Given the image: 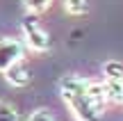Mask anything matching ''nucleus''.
Wrapping results in <instances>:
<instances>
[{
    "instance_id": "nucleus-1",
    "label": "nucleus",
    "mask_w": 123,
    "mask_h": 121,
    "mask_svg": "<svg viewBox=\"0 0 123 121\" xmlns=\"http://www.w3.org/2000/svg\"><path fill=\"white\" fill-rule=\"evenodd\" d=\"M87 78L82 76H64L59 80V96L71 110L75 121H103V112L96 110L87 94Z\"/></svg>"
},
{
    "instance_id": "nucleus-2",
    "label": "nucleus",
    "mask_w": 123,
    "mask_h": 121,
    "mask_svg": "<svg viewBox=\"0 0 123 121\" xmlns=\"http://www.w3.org/2000/svg\"><path fill=\"white\" fill-rule=\"evenodd\" d=\"M21 32H23V44L27 50H34V53H48L50 50V37L46 32V27L41 25V21L37 18V14L23 16Z\"/></svg>"
},
{
    "instance_id": "nucleus-3",
    "label": "nucleus",
    "mask_w": 123,
    "mask_h": 121,
    "mask_svg": "<svg viewBox=\"0 0 123 121\" xmlns=\"http://www.w3.org/2000/svg\"><path fill=\"white\" fill-rule=\"evenodd\" d=\"M25 44L23 39H16V37H0V73L5 69H9L12 64L25 59Z\"/></svg>"
},
{
    "instance_id": "nucleus-4",
    "label": "nucleus",
    "mask_w": 123,
    "mask_h": 121,
    "mask_svg": "<svg viewBox=\"0 0 123 121\" xmlns=\"http://www.w3.org/2000/svg\"><path fill=\"white\" fill-rule=\"evenodd\" d=\"M2 73H5V80H7L12 87H27L30 80H32V71H30V66L25 64V59L12 64V66L5 69Z\"/></svg>"
},
{
    "instance_id": "nucleus-5",
    "label": "nucleus",
    "mask_w": 123,
    "mask_h": 121,
    "mask_svg": "<svg viewBox=\"0 0 123 121\" xmlns=\"http://www.w3.org/2000/svg\"><path fill=\"white\" fill-rule=\"evenodd\" d=\"M87 94L89 98H91V103L96 105V110H100V112H105L107 108V94H105V85H103V80H89L87 78Z\"/></svg>"
},
{
    "instance_id": "nucleus-6",
    "label": "nucleus",
    "mask_w": 123,
    "mask_h": 121,
    "mask_svg": "<svg viewBox=\"0 0 123 121\" xmlns=\"http://www.w3.org/2000/svg\"><path fill=\"white\" fill-rule=\"evenodd\" d=\"M107 94V103L123 105V80H103Z\"/></svg>"
},
{
    "instance_id": "nucleus-7",
    "label": "nucleus",
    "mask_w": 123,
    "mask_h": 121,
    "mask_svg": "<svg viewBox=\"0 0 123 121\" xmlns=\"http://www.w3.org/2000/svg\"><path fill=\"white\" fill-rule=\"evenodd\" d=\"M103 76L105 80H123V62L119 59H110L103 64Z\"/></svg>"
},
{
    "instance_id": "nucleus-8",
    "label": "nucleus",
    "mask_w": 123,
    "mask_h": 121,
    "mask_svg": "<svg viewBox=\"0 0 123 121\" xmlns=\"http://www.w3.org/2000/svg\"><path fill=\"white\" fill-rule=\"evenodd\" d=\"M64 9L71 16H84L89 12V0H64Z\"/></svg>"
},
{
    "instance_id": "nucleus-9",
    "label": "nucleus",
    "mask_w": 123,
    "mask_h": 121,
    "mask_svg": "<svg viewBox=\"0 0 123 121\" xmlns=\"http://www.w3.org/2000/svg\"><path fill=\"white\" fill-rule=\"evenodd\" d=\"M50 5H53V0H23V7H25L27 14H43L50 9Z\"/></svg>"
},
{
    "instance_id": "nucleus-10",
    "label": "nucleus",
    "mask_w": 123,
    "mask_h": 121,
    "mask_svg": "<svg viewBox=\"0 0 123 121\" xmlns=\"http://www.w3.org/2000/svg\"><path fill=\"white\" fill-rule=\"evenodd\" d=\"M0 121H21V117H18V112H16L14 105L0 101Z\"/></svg>"
},
{
    "instance_id": "nucleus-11",
    "label": "nucleus",
    "mask_w": 123,
    "mask_h": 121,
    "mask_svg": "<svg viewBox=\"0 0 123 121\" xmlns=\"http://www.w3.org/2000/svg\"><path fill=\"white\" fill-rule=\"evenodd\" d=\"M27 121H57V117H55L50 110H46V108H39V110H34V112L27 117Z\"/></svg>"
}]
</instances>
